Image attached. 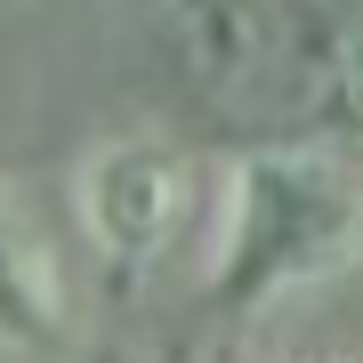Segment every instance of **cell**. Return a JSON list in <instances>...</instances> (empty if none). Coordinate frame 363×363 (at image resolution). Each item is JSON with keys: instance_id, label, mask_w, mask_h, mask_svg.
<instances>
[{"instance_id": "7a4b0ae2", "label": "cell", "mask_w": 363, "mask_h": 363, "mask_svg": "<svg viewBox=\"0 0 363 363\" xmlns=\"http://www.w3.org/2000/svg\"><path fill=\"white\" fill-rule=\"evenodd\" d=\"M186 210V162L162 145H105L81 178V218L113 259H154L178 234Z\"/></svg>"}, {"instance_id": "3957f363", "label": "cell", "mask_w": 363, "mask_h": 363, "mask_svg": "<svg viewBox=\"0 0 363 363\" xmlns=\"http://www.w3.org/2000/svg\"><path fill=\"white\" fill-rule=\"evenodd\" d=\"M40 323H57V291L40 283V267H33V250L16 242L9 226H0V331H16V339H33Z\"/></svg>"}, {"instance_id": "6da1fadb", "label": "cell", "mask_w": 363, "mask_h": 363, "mask_svg": "<svg viewBox=\"0 0 363 363\" xmlns=\"http://www.w3.org/2000/svg\"><path fill=\"white\" fill-rule=\"evenodd\" d=\"M355 242H363V194L331 162L267 154L242 169V194H234V283L242 291L323 274Z\"/></svg>"}]
</instances>
